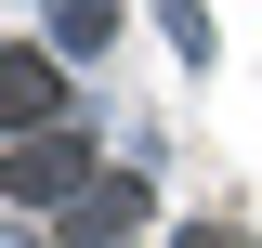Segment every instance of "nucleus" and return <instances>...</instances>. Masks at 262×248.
<instances>
[{
  "label": "nucleus",
  "mask_w": 262,
  "mask_h": 248,
  "mask_svg": "<svg viewBox=\"0 0 262 248\" xmlns=\"http://www.w3.org/2000/svg\"><path fill=\"white\" fill-rule=\"evenodd\" d=\"M131 209H144V183H105V196H79V209H66V235L105 248V235H131Z\"/></svg>",
  "instance_id": "7ed1b4c3"
},
{
  "label": "nucleus",
  "mask_w": 262,
  "mask_h": 248,
  "mask_svg": "<svg viewBox=\"0 0 262 248\" xmlns=\"http://www.w3.org/2000/svg\"><path fill=\"white\" fill-rule=\"evenodd\" d=\"M53 105H66V65L39 53V39H27V53H0V131H39Z\"/></svg>",
  "instance_id": "f03ea898"
},
{
  "label": "nucleus",
  "mask_w": 262,
  "mask_h": 248,
  "mask_svg": "<svg viewBox=\"0 0 262 248\" xmlns=\"http://www.w3.org/2000/svg\"><path fill=\"white\" fill-rule=\"evenodd\" d=\"M79 183H92V157L66 144V131H39V144L0 157V196H13V209H79Z\"/></svg>",
  "instance_id": "f257e3e1"
},
{
  "label": "nucleus",
  "mask_w": 262,
  "mask_h": 248,
  "mask_svg": "<svg viewBox=\"0 0 262 248\" xmlns=\"http://www.w3.org/2000/svg\"><path fill=\"white\" fill-rule=\"evenodd\" d=\"M118 39V0H66V27H53V53H105Z\"/></svg>",
  "instance_id": "20e7f679"
},
{
  "label": "nucleus",
  "mask_w": 262,
  "mask_h": 248,
  "mask_svg": "<svg viewBox=\"0 0 262 248\" xmlns=\"http://www.w3.org/2000/svg\"><path fill=\"white\" fill-rule=\"evenodd\" d=\"M170 248H236V235H223V222H196V235H170Z\"/></svg>",
  "instance_id": "39448f33"
}]
</instances>
